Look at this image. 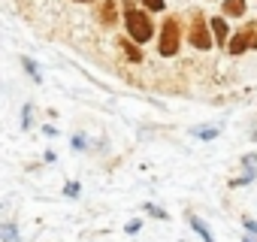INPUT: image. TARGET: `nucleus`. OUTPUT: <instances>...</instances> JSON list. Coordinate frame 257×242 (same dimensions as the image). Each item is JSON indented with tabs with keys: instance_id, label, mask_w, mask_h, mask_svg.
Returning <instances> with one entry per match:
<instances>
[{
	"instance_id": "obj_1",
	"label": "nucleus",
	"mask_w": 257,
	"mask_h": 242,
	"mask_svg": "<svg viewBox=\"0 0 257 242\" xmlns=\"http://www.w3.org/2000/svg\"><path fill=\"white\" fill-rule=\"evenodd\" d=\"M124 25H127V34L134 37V43H149V40L155 37V22L149 19L146 10L127 7V13H124Z\"/></svg>"
},
{
	"instance_id": "obj_2",
	"label": "nucleus",
	"mask_w": 257,
	"mask_h": 242,
	"mask_svg": "<svg viewBox=\"0 0 257 242\" xmlns=\"http://www.w3.org/2000/svg\"><path fill=\"white\" fill-rule=\"evenodd\" d=\"M188 40H191V46H194V49H200V52H209V49H212V43H215V37H212V25H209L200 13H194V19H191Z\"/></svg>"
},
{
	"instance_id": "obj_3",
	"label": "nucleus",
	"mask_w": 257,
	"mask_h": 242,
	"mask_svg": "<svg viewBox=\"0 0 257 242\" xmlns=\"http://www.w3.org/2000/svg\"><path fill=\"white\" fill-rule=\"evenodd\" d=\"M179 43H182L179 22H176V19H167V22L161 25V43H158L161 55H164V58H173V55L179 52Z\"/></svg>"
},
{
	"instance_id": "obj_4",
	"label": "nucleus",
	"mask_w": 257,
	"mask_h": 242,
	"mask_svg": "<svg viewBox=\"0 0 257 242\" xmlns=\"http://www.w3.org/2000/svg\"><path fill=\"white\" fill-rule=\"evenodd\" d=\"M251 40H254V25H245V28L227 43V52H230V55H242V52L251 49Z\"/></svg>"
},
{
	"instance_id": "obj_5",
	"label": "nucleus",
	"mask_w": 257,
	"mask_h": 242,
	"mask_svg": "<svg viewBox=\"0 0 257 242\" xmlns=\"http://www.w3.org/2000/svg\"><path fill=\"white\" fill-rule=\"evenodd\" d=\"M209 25H212V37H215V43H218V49H221V46H227V43H230V31H227V22L215 16V19H212Z\"/></svg>"
},
{
	"instance_id": "obj_6",
	"label": "nucleus",
	"mask_w": 257,
	"mask_h": 242,
	"mask_svg": "<svg viewBox=\"0 0 257 242\" xmlns=\"http://www.w3.org/2000/svg\"><path fill=\"white\" fill-rule=\"evenodd\" d=\"M245 0H224V16L227 19H242L245 16Z\"/></svg>"
},
{
	"instance_id": "obj_7",
	"label": "nucleus",
	"mask_w": 257,
	"mask_h": 242,
	"mask_svg": "<svg viewBox=\"0 0 257 242\" xmlns=\"http://www.w3.org/2000/svg\"><path fill=\"white\" fill-rule=\"evenodd\" d=\"M100 19L106 28H112L118 22V10H115V0H103V10H100Z\"/></svg>"
},
{
	"instance_id": "obj_8",
	"label": "nucleus",
	"mask_w": 257,
	"mask_h": 242,
	"mask_svg": "<svg viewBox=\"0 0 257 242\" xmlns=\"http://www.w3.org/2000/svg\"><path fill=\"white\" fill-rule=\"evenodd\" d=\"M118 49L127 55V61H134V64H140L143 61V52L137 49V43H131V40H118Z\"/></svg>"
},
{
	"instance_id": "obj_9",
	"label": "nucleus",
	"mask_w": 257,
	"mask_h": 242,
	"mask_svg": "<svg viewBox=\"0 0 257 242\" xmlns=\"http://www.w3.org/2000/svg\"><path fill=\"white\" fill-rule=\"evenodd\" d=\"M191 227H194V230H197V233L203 236V242H215V239H212V233H209V227H206V224H203L200 218H191Z\"/></svg>"
},
{
	"instance_id": "obj_10",
	"label": "nucleus",
	"mask_w": 257,
	"mask_h": 242,
	"mask_svg": "<svg viewBox=\"0 0 257 242\" xmlns=\"http://www.w3.org/2000/svg\"><path fill=\"white\" fill-rule=\"evenodd\" d=\"M146 4V10H152V13H161L164 10V0H143Z\"/></svg>"
},
{
	"instance_id": "obj_11",
	"label": "nucleus",
	"mask_w": 257,
	"mask_h": 242,
	"mask_svg": "<svg viewBox=\"0 0 257 242\" xmlns=\"http://www.w3.org/2000/svg\"><path fill=\"white\" fill-rule=\"evenodd\" d=\"M64 194H67V197H76V194H79V185H76V182H70V185L64 188Z\"/></svg>"
},
{
	"instance_id": "obj_12",
	"label": "nucleus",
	"mask_w": 257,
	"mask_h": 242,
	"mask_svg": "<svg viewBox=\"0 0 257 242\" xmlns=\"http://www.w3.org/2000/svg\"><path fill=\"white\" fill-rule=\"evenodd\" d=\"M146 212H152V215H155V218H167V215H164V212H161V209H158V206H146Z\"/></svg>"
},
{
	"instance_id": "obj_13",
	"label": "nucleus",
	"mask_w": 257,
	"mask_h": 242,
	"mask_svg": "<svg viewBox=\"0 0 257 242\" xmlns=\"http://www.w3.org/2000/svg\"><path fill=\"white\" fill-rule=\"evenodd\" d=\"M76 4H88V0H76Z\"/></svg>"
},
{
	"instance_id": "obj_14",
	"label": "nucleus",
	"mask_w": 257,
	"mask_h": 242,
	"mask_svg": "<svg viewBox=\"0 0 257 242\" xmlns=\"http://www.w3.org/2000/svg\"><path fill=\"white\" fill-rule=\"evenodd\" d=\"M254 49H257V40H254Z\"/></svg>"
},
{
	"instance_id": "obj_15",
	"label": "nucleus",
	"mask_w": 257,
	"mask_h": 242,
	"mask_svg": "<svg viewBox=\"0 0 257 242\" xmlns=\"http://www.w3.org/2000/svg\"><path fill=\"white\" fill-rule=\"evenodd\" d=\"M124 4H131V0H124Z\"/></svg>"
}]
</instances>
